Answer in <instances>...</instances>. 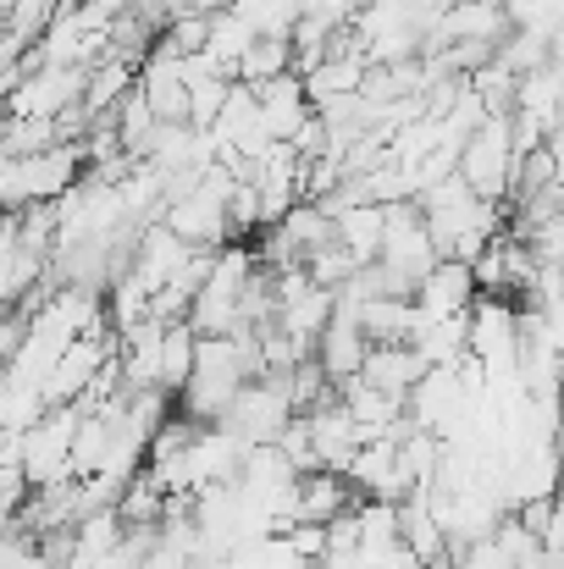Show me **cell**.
Here are the masks:
<instances>
[{
    "label": "cell",
    "instance_id": "5",
    "mask_svg": "<svg viewBox=\"0 0 564 569\" xmlns=\"http://www.w3.org/2000/svg\"><path fill=\"white\" fill-rule=\"evenodd\" d=\"M89 94V67H28L17 89H6L11 117H61Z\"/></svg>",
    "mask_w": 564,
    "mask_h": 569
},
{
    "label": "cell",
    "instance_id": "3",
    "mask_svg": "<svg viewBox=\"0 0 564 569\" xmlns=\"http://www.w3.org/2000/svg\"><path fill=\"white\" fill-rule=\"evenodd\" d=\"M83 426V403H50L28 431H22V465L33 476V487L67 481L72 476V442Z\"/></svg>",
    "mask_w": 564,
    "mask_h": 569
},
{
    "label": "cell",
    "instance_id": "21",
    "mask_svg": "<svg viewBox=\"0 0 564 569\" xmlns=\"http://www.w3.org/2000/svg\"><path fill=\"white\" fill-rule=\"evenodd\" d=\"M548 156H554V167H560V178H564V122L548 133Z\"/></svg>",
    "mask_w": 564,
    "mask_h": 569
},
{
    "label": "cell",
    "instance_id": "2",
    "mask_svg": "<svg viewBox=\"0 0 564 569\" xmlns=\"http://www.w3.org/2000/svg\"><path fill=\"white\" fill-rule=\"evenodd\" d=\"M515 161H521V150H515L509 117H487V122L465 139V150H459V178L482 193V199H498V204H504L509 189H515Z\"/></svg>",
    "mask_w": 564,
    "mask_h": 569
},
{
    "label": "cell",
    "instance_id": "16",
    "mask_svg": "<svg viewBox=\"0 0 564 569\" xmlns=\"http://www.w3.org/2000/svg\"><path fill=\"white\" fill-rule=\"evenodd\" d=\"M111 442H117V420H106V415H83L78 442H72V476H95V470L106 465Z\"/></svg>",
    "mask_w": 564,
    "mask_h": 569
},
{
    "label": "cell",
    "instance_id": "11",
    "mask_svg": "<svg viewBox=\"0 0 564 569\" xmlns=\"http://www.w3.org/2000/svg\"><path fill=\"white\" fill-rule=\"evenodd\" d=\"M133 89H139V61H128V56H100V61L89 67V94H83V106H89L95 117H111Z\"/></svg>",
    "mask_w": 564,
    "mask_h": 569
},
{
    "label": "cell",
    "instance_id": "7",
    "mask_svg": "<svg viewBox=\"0 0 564 569\" xmlns=\"http://www.w3.org/2000/svg\"><path fill=\"white\" fill-rule=\"evenodd\" d=\"M316 360L327 366V377L333 381H349V377L366 371V360H372V338H366L355 305H338V316H333L327 332L316 338Z\"/></svg>",
    "mask_w": 564,
    "mask_h": 569
},
{
    "label": "cell",
    "instance_id": "8",
    "mask_svg": "<svg viewBox=\"0 0 564 569\" xmlns=\"http://www.w3.org/2000/svg\"><path fill=\"white\" fill-rule=\"evenodd\" d=\"M139 89L150 94V106H156L161 122H194V94H188V78H184V67H178V56H161L156 50L139 67Z\"/></svg>",
    "mask_w": 564,
    "mask_h": 569
},
{
    "label": "cell",
    "instance_id": "4",
    "mask_svg": "<svg viewBox=\"0 0 564 569\" xmlns=\"http://www.w3.org/2000/svg\"><path fill=\"white\" fill-rule=\"evenodd\" d=\"M106 360H117V327H95V332L72 338L44 381V403H78L89 392V381L106 371Z\"/></svg>",
    "mask_w": 564,
    "mask_h": 569
},
{
    "label": "cell",
    "instance_id": "13",
    "mask_svg": "<svg viewBox=\"0 0 564 569\" xmlns=\"http://www.w3.org/2000/svg\"><path fill=\"white\" fill-rule=\"evenodd\" d=\"M283 72H299V50H294V33H260L249 44V56L238 61V83H271Z\"/></svg>",
    "mask_w": 564,
    "mask_h": 569
},
{
    "label": "cell",
    "instance_id": "19",
    "mask_svg": "<svg viewBox=\"0 0 564 569\" xmlns=\"http://www.w3.org/2000/svg\"><path fill=\"white\" fill-rule=\"evenodd\" d=\"M283 537L294 542V553H299L305 565H321V559L333 553V542H327V526H321V520H299V526H288Z\"/></svg>",
    "mask_w": 564,
    "mask_h": 569
},
{
    "label": "cell",
    "instance_id": "10",
    "mask_svg": "<svg viewBox=\"0 0 564 569\" xmlns=\"http://www.w3.org/2000/svg\"><path fill=\"white\" fill-rule=\"evenodd\" d=\"M432 371V360L420 355V343H372V360H366V371L360 377L376 381L382 392H398V398H409L420 377Z\"/></svg>",
    "mask_w": 564,
    "mask_h": 569
},
{
    "label": "cell",
    "instance_id": "6",
    "mask_svg": "<svg viewBox=\"0 0 564 569\" xmlns=\"http://www.w3.org/2000/svg\"><path fill=\"white\" fill-rule=\"evenodd\" d=\"M420 310H426V321H443V316H465V310H476V299H482V282H476V266L471 260H454V254H443L437 260V271L420 282Z\"/></svg>",
    "mask_w": 564,
    "mask_h": 569
},
{
    "label": "cell",
    "instance_id": "18",
    "mask_svg": "<svg viewBox=\"0 0 564 569\" xmlns=\"http://www.w3.org/2000/svg\"><path fill=\"white\" fill-rule=\"evenodd\" d=\"M355 271H360V260H355V254H349L344 243H327V249H321V254L310 260V277H316L321 288H344V282H349Z\"/></svg>",
    "mask_w": 564,
    "mask_h": 569
},
{
    "label": "cell",
    "instance_id": "1",
    "mask_svg": "<svg viewBox=\"0 0 564 569\" xmlns=\"http://www.w3.org/2000/svg\"><path fill=\"white\" fill-rule=\"evenodd\" d=\"M83 178H89V150L83 144H50L39 156H22V161L0 167V199H6V210L44 204V199L72 193Z\"/></svg>",
    "mask_w": 564,
    "mask_h": 569
},
{
    "label": "cell",
    "instance_id": "9",
    "mask_svg": "<svg viewBox=\"0 0 564 569\" xmlns=\"http://www.w3.org/2000/svg\"><path fill=\"white\" fill-rule=\"evenodd\" d=\"M338 305H344V299H338ZM355 316H360V327H366L372 343H415L420 327H426L420 299H360Z\"/></svg>",
    "mask_w": 564,
    "mask_h": 569
},
{
    "label": "cell",
    "instance_id": "20",
    "mask_svg": "<svg viewBox=\"0 0 564 569\" xmlns=\"http://www.w3.org/2000/svg\"><path fill=\"white\" fill-rule=\"evenodd\" d=\"M459 569H521V565L498 548V537H482V542H471V548H465Z\"/></svg>",
    "mask_w": 564,
    "mask_h": 569
},
{
    "label": "cell",
    "instance_id": "22",
    "mask_svg": "<svg viewBox=\"0 0 564 569\" xmlns=\"http://www.w3.org/2000/svg\"><path fill=\"white\" fill-rule=\"evenodd\" d=\"M83 6H100V11H111V17H117V11H128L133 0H83Z\"/></svg>",
    "mask_w": 564,
    "mask_h": 569
},
{
    "label": "cell",
    "instance_id": "14",
    "mask_svg": "<svg viewBox=\"0 0 564 569\" xmlns=\"http://www.w3.org/2000/svg\"><path fill=\"white\" fill-rule=\"evenodd\" d=\"M255 39H260V33H255V28H249V22H244L232 6H221V11L210 17V44H205V56H216V61H221L232 78H238V61L249 56V44H255Z\"/></svg>",
    "mask_w": 564,
    "mask_h": 569
},
{
    "label": "cell",
    "instance_id": "15",
    "mask_svg": "<svg viewBox=\"0 0 564 569\" xmlns=\"http://www.w3.org/2000/svg\"><path fill=\"white\" fill-rule=\"evenodd\" d=\"M50 144H61L56 117H6V139H0V156H6V161L39 156V150H50Z\"/></svg>",
    "mask_w": 564,
    "mask_h": 569
},
{
    "label": "cell",
    "instance_id": "17",
    "mask_svg": "<svg viewBox=\"0 0 564 569\" xmlns=\"http://www.w3.org/2000/svg\"><path fill=\"white\" fill-rule=\"evenodd\" d=\"M277 448L294 459V470L305 476V470H321V453H316V431H310V415H299L283 437H277Z\"/></svg>",
    "mask_w": 564,
    "mask_h": 569
},
{
    "label": "cell",
    "instance_id": "12",
    "mask_svg": "<svg viewBox=\"0 0 564 569\" xmlns=\"http://www.w3.org/2000/svg\"><path fill=\"white\" fill-rule=\"evenodd\" d=\"M382 238H387V204L366 199V204H355V210L338 216V243H344L360 266H372L376 254H382Z\"/></svg>",
    "mask_w": 564,
    "mask_h": 569
}]
</instances>
